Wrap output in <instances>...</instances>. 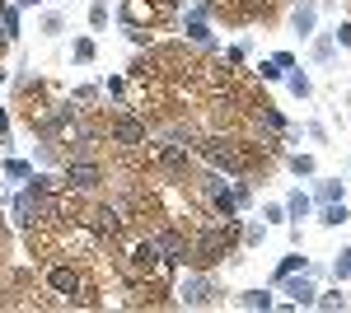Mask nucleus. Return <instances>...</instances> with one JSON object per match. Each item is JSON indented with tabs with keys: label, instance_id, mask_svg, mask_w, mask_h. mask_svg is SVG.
I'll return each instance as SVG.
<instances>
[{
	"label": "nucleus",
	"instance_id": "5",
	"mask_svg": "<svg viewBox=\"0 0 351 313\" xmlns=\"http://www.w3.org/2000/svg\"><path fill=\"white\" fill-rule=\"evenodd\" d=\"M89 225H94V234H99V238H122V229H127L122 210H112V206L89 210Z\"/></svg>",
	"mask_w": 351,
	"mask_h": 313
},
{
	"label": "nucleus",
	"instance_id": "12",
	"mask_svg": "<svg viewBox=\"0 0 351 313\" xmlns=\"http://www.w3.org/2000/svg\"><path fill=\"white\" fill-rule=\"evenodd\" d=\"M291 168H295V173H314V159H309V155H295V159H291Z\"/></svg>",
	"mask_w": 351,
	"mask_h": 313
},
{
	"label": "nucleus",
	"instance_id": "9",
	"mask_svg": "<svg viewBox=\"0 0 351 313\" xmlns=\"http://www.w3.org/2000/svg\"><path fill=\"white\" fill-rule=\"evenodd\" d=\"M243 304H248V309H267L271 299L263 295V290H248V295H243Z\"/></svg>",
	"mask_w": 351,
	"mask_h": 313
},
{
	"label": "nucleus",
	"instance_id": "18",
	"mask_svg": "<svg viewBox=\"0 0 351 313\" xmlns=\"http://www.w3.org/2000/svg\"><path fill=\"white\" fill-rule=\"evenodd\" d=\"M5 47H10V38H5V33H0V52H5Z\"/></svg>",
	"mask_w": 351,
	"mask_h": 313
},
{
	"label": "nucleus",
	"instance_id": "1",
	"mask_svg": "<svg viewBox=\"0 0 351 313\" xmlns=\"http://www.w3.org/2000/svg\"><path fill=\"white\" fill-rule=\"evenodd\" d=\"M202 159L216 164V168H230V173H248V159H243L239 140H230V136H206L202 140Z\"/></svg>",
	"mask_w": 351,
	"mask_h": 313
},
{
	"label": "nucleus",
	"instance_id": "13",
	"mask_svg": "<svg viewBox=\"0 0 351 313\" xmlns=\"http://www.w3.org/2000/svg\"><path fill=\"white\" fill-rule=\"evenodd\" d=\"M328 225H342V220H347V210H342V201H337V206H328V215H324Z\"/></svg>",
	"mask_w": 351,
	"mask_h": 313
},
{
	"label": "nucleus",
	"instance_id": "3",
	"mask_svg": "<svg viewBox=\"0 0 351 313\" xmlns=\"http://www.w3.org/2000/svg\"><path fill=\"white\" fill-rule=\"evenodd\" d=\"M47 290L61 295L66 304H75V299H80V290H84V276L71 266V262H56V266H47Z\"/></svg>",
	"mask_w": 351,
	"mask_h": 313
},
{
	"label": "nucleus",
	"instance_id": "15",
	"mask_svg": "<svg viewBox=\"0 0 351 313\" xmlns=\"http://www.w3.org/2000/svg\"><path fill=\"white\" fill-rule=\"evenodd\" d=\"M75 56H80V61H89V56H94V42H84V38H80V42H75Z\"/></svg>",
	"mask_w": 351,
	"mask_h": 313
},
{
	"label": "nucleus",
	"instance_id": "2",
	"mask_svg": "<svg viewBox=\"0 0 351 313\" xmlns=\"http://www.w3.org/2000/svg\"><path fill=\"white\" fill-rule=\"evenodd\" d=\"M104 164L99 159H89V155H80V159H71L66 164V187H75V192H94V187H104Z\"/></svg>",
	"mask_w": 351,
	"mask_h": 313
},
{
	"label": "nucleus",
	"instance_id": "19",
	"mask_svg": "<svg viewBox=\"0 0 351 313\" xmlns=\"http://www.w3.org/2000/svg\"><path fill=\"white\" fill-rule=\"evenodd\" d=\"M19 5H43V0H19Z\"/></svg>",
	"mask_w": 351,
	"mask_h": 313
},
{
	"label": "nucleus",
	"instance_id": "10",
	"mask_svg": "<svg viewBox=\"0 0 351 313\" xmlns=\"http://www.w3.org/2000/svg\"><path fill=\"white\" fill-rule=\"evenodd\" d=\"M291 295H295V304H314V290L304 286V281H295V286H291Z\"/></svg>",
	"mask_w": 351,
	"mask_h": 313
},
{
	"label": "nucleus",
	"instance_id": "8",
	"mask_svg": "<svg viewBox=\"0 0 351 313\" xmlns=\"http://www.w3.org/2000/svg\"><path fill=\"white\" fill-rule=\"evenodd\" d=\"M33 192H43V197H47V192H61V183L47 178V173H38V178H33Z\"/></svg>",
	"mask_w": 351,
	"mask_h": 313
},
{
	"label": "nucleus",
	"instance_id": "7",
	"mask_svg": "<svg viewBox=\"0 0 351 313\" xmlns=\"http://www.w3.org/2000/svg\"><path fill=\"white\" fill-rule=\"evenodd\" d=\"M216 290L206 286V281H192V286H183V304H206Z\"/></svg>",
	"mask_w": 351,
	"mask_h": 313
},
{
	"label": "nucleus",
	"instance_id": "4",
	"mask_svg": "<svg viewBox=\"0 0 351 313\" xmlns=\"http://www.w3.org/2000/svg\"><path fill=\"white\" fill-rule=\"evenodd\" d=\"M108 140L122 145V150H136V145H145V122H141L136 112H117L108 122Z\"/></svg>",
	"mask_w": 351,
	"mask_h": 313
},
{
	"label": "nucleus",
	"instance_id": "17",
	"mask_svg": "<svg viewBox=\"0 0 351 313\" xmlns=\"http://www.w3.org/2000/svg\"><path fill=\"white\" fill-rule=\"evenodd\" d=\"M337 38H342V42L351 47V24H342V33H337Z\"/></svg>",
	"mask_w": 351,
	"mask_h": 313
},
{
	"label": "nucleus",
	"instance_id": "14",
	"mask_svg": "<svg viewBox=\"0 0 351 313\" xmlns=\"http://www.w3.org/2000/svg\"><path fill=\"white\" fill-rule=\"evenodd\" d=\"M309 210V197H291V215H304Z\"/></svg>",
	"mask_w": 351,
	"mask_h": 313
},
{
	"label": "nucleus",
	"instance_id": "6",
	"mask_svg": "<svg viewBox=\"0 0 351 313\" xmlns=\"http://www.w3.org/2000/svg\"><path fill=\"white\" fill-rule=\"evenodd\" d=\"M155 243H160V253H164V258L188 262V238L178 234V229H160V234H155Z\"/></svg>",
	"mask_w": 351,
	"mask_h": 313
},
{
	"label": "nucleus",
	"instance_id": "16",
	"mask_svg": "<svg viewBox=\"0 0 351 313\" xmlns=\"http://www.w3.org/2000/svg\"><path fill=\"white\" fill-rule=\"evenodd\" d=\"M337 276H351V248L342 253V262H337Z\"/></svg>",
	"mask_w": 351,
	"mask_h": 313
},
{
	"label": "nucleus",
	"instance_id": "11",
	"mask_svg": "<svg viewBox=\"0 0 351 313\" xmlns=\"http://www.w3.org/2000/svg\"><path fill=\"white\" fill-rule=\"evenodd\" d=\"M89 24H94V28L108 24V5H94V10H89Z\"/></svg>",
	"mask_w": 351,
	"mask_h": 313
}]
</instances>
